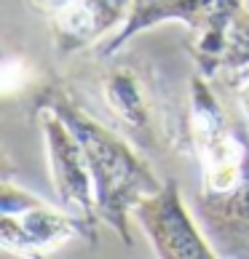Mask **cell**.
Here are the masks:
<instances>
[{
	"label": "cell",
	"instance_id": "2",
	"mask_svg": "<svg viewBox=\"0 0 249 259\" xmlns=\"http://www.w3.org/2000/svg\"><path fill=\"white\" fill-rule=\"evenodd\" d=\"M35 110H51L70 126L78 137L86 163H89L94 179V198H97V214L104 219L126 246H131L129 233V211L145 195L158 193L164 182L153 174L150 163L139 158L129 147L126 139H121L113 128L89 115L59 83H49L35 94Z\"/></svg>",
	"mask_w": 249,
	"mask_h": 259
},
{
	"label": "cell",
	"instance_id": "10",
	"mask_svg": "<svg viewBox=\"0 0 249 259\" xmlns=\"http://www.w3.org/2000/svg\"><path fill=\"white\" fill-rule=\"evenodd\" d=\"M215 78H220V85H223L233 99H238V107H241L244 118L249 120V64L220 70Z\"/></svg>",
	"mask_w": 249,
	"mask_h": 259
},
{
	"label": "cell",
	"instance_id": "6",
	"mask_svg": "<svg viewBox=\"0 0 249 259\" xmlns=\"http://www.w3.org/2000/svg\"><path fill=\"white\" fill-rule=\"evenodd\" d=\"M134 217L145 227L156 256L164 259H215L217 251L196 227L180 195L177 179H166L158 193L145 195L134 206Z\"/></svg>",
	"mask_w": 249,
	"mask_h": 259
},
{
	"label": "cell",
	"instance_id": "9",
	"mask_svg": "<svg viewBox=\"0 0 249 259\" xmlns=\"http://www.w3.org/2000/svg\"><path fill=\"white\" fill-rule=\"evenodd\" d=\"M241 64H249V11L246 8L238 14V19L231 27V37H228L220 70H231V67H241Z\"/></svg>",
	"mask_w": 249,
	"mask_h": 259
},
{
	"label": "cell",
	"instance_id": "5",
	"mask_svg": "<svg viewBox=\"0 0 249 259\" xmlns=\"http://www.w3.org/2000/svg\"><path fill=\"white\" fill-rule=\"evenodd\" d=\"M104 67L97 72V94L104 110L118 123V128L137 145L142 152H161V120L156 115L153 89L145 83L139 70L129 59L102 56Z\"/></svg>",
	"mask_w": 249,
	"mask_h": 259
},
{
	"label": "cell",
	"instance_id": "8",
	"mask_svg": "<svg viewBox=\"0 0 249 259\" xmlns=\"http://www.w3.org/2000/svg\"><path fill=\"white\" fill-rule=\"evenodd\" d=\"M46 22L59 56L99 40L118 22H126L134 0H27Z\"/></svg>",
	"mask_w": 249,
	"mask_h": 259
},
{
	"label": "cell",
	"instance_id": "3",
	"mask_svg": "<svg viewBox=\"0 0 249 259\" xmlns=\"http://www.w3.org/2000/svg\"><path fill=\"white\" fill-rule=\"evenodd\" d=\"M244 11V0H134L123 27L97 46V59L118 54L137 32L164 22H180L190 32H196V43L190 54L196 59L198 72L215 78L220 72L231 27Z\"/></svg>",
	"mask_w": 249,
	"mask_h": 259
},
{
	"label": "cell",
	"instance_id": "4",
	"mask_svg": "<svg viewBox=\"0 0 249 259\" xmlns=\"http://www.w3.org/2000/svg\"><path fill=\"white\" fill-rule=\"evenodd\" d=\"M83 238L97 243V225L73 211H56L27 190L3 182L0 195V246L14 254H46L62 243Z\"/></svg>",
	"mask_w": 249,
	"mask_h": 259
},
{
	"label": "cell",
	"instance_id": "1",
	"mask_svg": "<svg viewBox=\"0 0 249 259\" xmlns=\"http://www.w3.org/2000/svg\"><path fill=\"white\" fill-rule=\"evenodd\" d=\"M212 78H190L183 145L198 166L193 208L217 256H249V128L212 89Z\"/></svg>",
	"mask_w": 249,
	"mask_h": 259
},
{
	"label": "cell",
	"instance_id": "7",
	"mask_svg": "<svg viewBox=\"0 0 249 259\" xmlns=\"http://www.w3.org/2000/svg\"><path fill=\"white\" fill-rule=\"evenodd\" d=\"M35 115L46 137L51 179H54L59 206L97 225L99 214H97V198H94V179H91V171H89V163H86L78 137L56 112L35 110Z\"/></svg>",
	"mask_w": 249,
	"mask_h": 259
}]
</instances>
